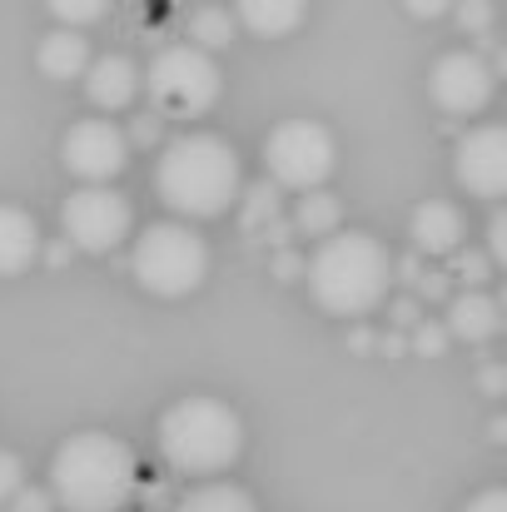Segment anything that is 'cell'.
Segmentation results:
<instances>
[{
    "label": "cell",
    "mask_w": 507,
    "mask_h": 512,
    "mask_svg": "<svg viewBox=\"0 0 507 512\" xmlns=\"http://www.w3.org/2000/svg\"><path fill=\"white\" fill-rule=\"evenodd\" d=\"M304 279H309V299L324 314H334V319H363L393 289V254L368 229H348V234L334 229L304 259Z\"/></svg>",
    "instance_id": "cell-1"
},
{
    "label": "cell",
    "mask_w": 507,
    "mask_h": 512,
    "mask_svg": "<svg viewBox=\"0 0 507 512\" xmlns=\"http://www.w3.org/2000/svg\"><path fill=\"white\" fill-rule=\"evenodd\" d=\"M135 488H140L135 453L115 433H100V428L70 433L50 458V488L45 493L65 512H125Z\"/></svg>",
    "instance_id": "cell-2"
},
{
    "label": "cell",
    "mask_w": 507,
    "mask_h": 512,
    "mask_svg": "<svg viewBox=\"0 0 507 512\" xmlns=\"http://www.w3.org/2000/svg\"><path fill=\"white\" fill-rule=\"evenodd\" d=\"M155 194L179 219H219L244 194L239 155L219 135H179L155 160Z\"/></svg>",
    "instance_id": "cell-3"
},
{
    "label": "cell",
    "mask_w": 507,
    "mask_h": 512,
    "mask_svg": "<svg viewBox=\"0 0 507 512\" xmlns=\"http://www.w3.org/2000/svg\"><path fill=\"white\" fill-rule=\"evenodd\" d=\"M155 443H160V458H165L174 473L219 478L244 453V418L224 398L189 393V398H174L165 413H160Z\"/></svg>",
    "instance_id": "cell-4"
},
{
    "label": "cell",
    "mask_w": 507,
    "mask_h": 512,
    "mask_svg": "<svg viewBox=\"0 0 507 512\" xmlns=\"http://www.w3.org/2000/svg\"><path fill=\"white\" fill-rule=\"evenodd\" d=\"M130 274L145 294L155 299H184L209 279V244L189 229V224H150L135 239L130 254Z\"/></svg>",
    "instance_id": "cell-5"
},
{
    "label": "cell",
    "mask_w": 507,
    "mask_h": 512,
    "mask_svg": "<svg viewBox=\"0 0 507 512\" xmlns=\"http://www.w3.org/2000/svg\"><path fill=\"white\" fill-rule=\"evenodd\" d=\"M140 85L150 90V105L160 120H194L209 115L224 95V75L214 65V55L194 50V45H169L150 60V70L140 75Z\"/></svg>",
    "instance_id": "cell-6"
},
{
    "label": "cell",
    "mask_w": 507,
    "mask_h": 512,
    "mask_svg": "<svg viewBox=\"0 0 507 512\" xmlns=\"http://www.w3.org/2000/svg\"><path fill=\"white\" fill-rule=\"evenodd\" d=\"M338 165V145L329 135V125L309 120V115H294V120H279L269 135H264V170L274 189H294V194H309V189H324V179Z\"/></svg>",
    "instance_id": "cell-7"
},
{
    "label": "cell",
    "mask_w": 507,
    "mask_h": 512,
    "mask_svg": "<svg viewBox=\"0 0 507 512\" xmlns=\"http://www.w3.org/2000/svg\"><path fill=\"white\" fill-rule=\"evenodd\" d=\"M60 229L65 244L80 254H110L130 239L135 229V204L110 189V184H80L65 204H60Z\"/></svg>",
    "instance_id": "cell-8"
},
{
    "label": "cell",
    "mask_w": 507,
    "mask_h": 512,
    "mask_svg": "<svg viewBox=\"0 0 507 512\" xmlns=\"http://www.w3.org/2000/svg\"><path fill=\"white\" fill-rule=\"evenodd\" d=\"M60 160L80 184H110L130 170V140L115 120L95 115V120H75L60 140Z\"/></svg>",
    "instance_id": "cell-9"
},
{
    "label": "cell",
    "mask_w": 507,
    "mask_h": 512,
    "mask_svg": "<svg viewBox=\"0 0 507 512\" xmlns=\"http://www.w3.org/2000/svg\"><path fill=\"white\" fill-rule=\"evenodd\" d=\"M493 90H498V75H493V65L478 50H448L428 70V95L448 115H478V110H488Z\"/></svg>",
    "instance_id": "cell-10"
},
{
    "label": "cell",
    "mask_w": 507,
    "mask_h": 512,
    "mask_svg": "<svg viewBox=\"0 0 507 512\" xmlns=\"http://www.w3.org/2000/svg\"><path fill=\"white\" fill-rule=\"evenodd\" d=\"M453 179L473 194L498 204L507 194V130L503 125H478L458 140L453 150Z\"/></svg>",
    "instance_id": "cell-11"
},
{
    "label": "cell",
    "mask_w": 507,
    "mask_h": 512,
    "mask_svg": "<svg viewBox=\"0 0 507 512\" xmlns=\"http://www.w3.org/2000/svg\"><path fill=\"white\" fill-rule=\"evenodd\" d=\"M80 80H85V100L95 110H105V120L115 110H130L135 95H140V65L130 55H95Z\"/></svg>",
    "instance_id": "cell-12"
},
{
    "label": "cell",
    "mask_w": 507,
    "mask_h": 512,
    "mask_svg": "<svg viewBox=\"0 0 507 512\" xmlns=\"http://www.w3.org/2000/svg\"><path fill=\"white\" fill-rule=\"evenodd\" d=\"M408 234H413V249H418V254H428V259H453V254L463 249V239H468V224H463V209H458V204H448V199H423V204L413 209Z\"/></svg>",
    "instance_id": "cell-13"
},
{
    "label": "cell",
    "mask_w": 507,
    "mask_h": 512,
    "mask_svg": "<svg viewBox=\"0 0 507 512\" xmlns=\"http://www.w3.org/2000/svg\"><path fill=\"white\" fill-rule=\"evenodd\" d=\"M443 329H448V339L488 343V339H498V329H503V309H498L493 294H483V289H463V294L448 299V319H443Z\"/></svg>",
    "instance_id": "cell-14"
},
{
    "label": "cell",
    "mask_w": 507,
    "mask_h": 512,
    "mask_svg": "<svg viewBox=\"0 0 507 512\" xmlns=\"http://www.w3.org/2000/svg\"><path fill=\"white\" fill-rule=\"evenodd\" d=\"M40 259V224L20 204H0V279L25 274Z\"/></svg>",
    "instance_id": "cell-15"
},
{
    "label": "cell",
    "mask_w": 507,
    "mask_h": 512,
    "mask_svg": "<svg viewBox=\"0 0 507 512\" xmlns=\"http://www.w3.org/2000/svg\"><path fill=\"white\" fill-rule=\"evenodd\" d=\"M309 0H234V25H244L259 40H284L304 25Z\"/></svg>",
    "instance_id": "cell-16"
},
{
    "label": "cell",
    "mask_w": 507,
    "mask_h": 512,
    "mask_svg": "<svg viewBox=\"0 0 507 512\" xmlns=\"http://www.w3.org/2000/svg\"><path fill=\"white\" fill-rule=\"evenodd\" d=\"M90 40L80 30H50L40 45H35V65L45 80H80L90 70Z\"/></svg>",
    "instance_id": "cell-17"
},
{
    "label": "cell",
    "mask_w": 507,
    "mask_h": 512,
    "mask_svg": "<svg viewBox=\"0 0 507 512\" xmlns=\"http://www.w3.org/2000/svg\"><path fill=\"white\" fill-rule=\"evenodd\" d=\"M169 512H259V503H254L249 488H239V483H229V478H204V483H194Z\"/></svg>",
    "instance_id": "cell-18"
},
{
    "label": "cell",
    "mask_w": 507,
    "mask_h": 512,
    "mask_svg": "<svg viewBox=\"0 0 507 512\" xmlns=\"http://www.w3.org/2000/svg\"><path fill=\"white\" fill-rule=\"evenodd\" d=\"M338 224H343V204H338L329 189L299 194V204H294V214H289V229H299V234H309V239H329Z\"/></svg>",
    "instance_id": "cell-19"
},
{
    "label": "cell",
    "mask_w": 507,
    "mask_h": 512,
    "mask_svg": "<svg viewBox=\"0 0 507 512\" xmlns=\"http://www.w3.org/2000/svg\"><path fill=\"white\" fill-rule=\"evenodd\" d=\"M234 35H239V25H234V10H229V5H204V10H194V20H189V45L204 50V55L224 50Z\"/></svg>",
    "instance_id": "cell-20"
},
{
    "label": "cell",
    "mask_w": 507,
    "mask_h": 512,
    "mask_svg": "<svg viewBox=\"0 0 507 512\" xmlns=\"http://www.w3.org/2000/svg\"><path fill=\"white\" fill-rule=\"evenodd\" d=\"M239 224L249 229V234H264L269 224H279V189L264 179V184H254L249 194H244V214H239Z\"/></svg>",
    "instance_id": "cell-21"
},
{
    "label": "cell",
    "mask_w": 507,
    "mask_h": 512,
    "mask_svg": "<svg viewBox=\"0 0 507 512\" xmlns=\"http://www.w3.org/2000/svg\"><path fill=\"white\" fill-rule=\"evenodd\" d=\"M45 10L60 20V30H85L110 15V0H45Z\"/></svg>",
    "instance_id": "cell-22"
},
{
    "label": "cell",
    "mask_w": 507,
    "mask_h": 512,
    "mask_svg": "<svg viewBox=\"0 0 507 512\" xmlns=\"http://www.w3.org/2000/svg\"><path fill=\"white\" fill-rule=\"evenodd\" d=\"M448 279H453V284H463V289H483V284L493 279V264H488V254H478V249H458V254H453Z\"/></svg>",
    "instance_id": "cell-23"
},
{
    "label": "cell",
    "mask_w": 507,
    "mask_h": 512,
    "mask_svg": "<svg viewBox=\"0 0 507 512\" xmlns=\"http://www.w3.org/2000/svg\"><path fill=\"white\" fill-rule=\"evenodd\" d=\"M453 15H458V25L468 35H488L493 20H498V5L493 0H453Z\"/></svg>",
    "instance_id": "cell-24"
},
{
    "label": "cell",
    "mask_w": 507,
    "mask_h": 512,
    "mask_svg": "<svg viewBox=\"0 0 507 512\" xmlns=\"http://www.w3.org/2000/svg\"><path fill=\"white\" fill-rule=\"evenodd\" d=\"M448 329L438 324V319H418L413 324V353H423V358H438L443 348H448Z\"/></svg>",
    "instance_id": "cell-25"
},
{
    "label": "cell",
    "mask_w": 507,
    "mask_h": 512,
    "mask_svg": "<svg viewBox=\"0 0 507 512\" xmlns=\"http://www.w3.org/2000/svg\"><path fill=\"white\" fill-rule=\"evenodd\" d=\"M20 488H25V463L10 448H0V503H10Z\"/></svg>",
    "instance_id": "cell-26"
},
{
    "label": "cell",
    "mask_w": 507,
    "mask_h": 512,
    "mask_svg": "<svg viewBox=\"0 0 507 512\" xmlns=\"http://www.w3.org/2000/svg\"><path fill=\"white\" fill-rule=\"evenodd\" d=\"M488 264L493 269L507 264V214L503 209H493V219H488Z\"/></svg>",
    "instance_id": "cell-27"
},
{
    "label": "cell",
    "mask_w": 507,
    "mask_h": 512,
    "mask_svg": "<svg viewBox=\"0 0 507 512\" xmlns=\"http://www.w3.org/2000/svg\"><path fill=\"white\" fill-rule=\"evenodd\" d=\"M423 299H428V304H448V299H453V279L438 274V269L423 274V279H418V304H423Z\"/></svg>",
    "instance_id": "cell-28"
},
{
    "label": "cell",
    "mask_w": 507,
    "mask_h": 512,
    "mask_svg": "<svg viewBox=\"0 0 507 512\" xmlns=\"http://www.w3.org/2000/svg\"><path fill=\"white\" fill-rule=\"evenodd\" d=\"M10 512H55V498H50L45 488H20V493L10 498Z\"/></svg>",
    "instance_id": "cell-29"
},
{
    "label": "cell",
    "mask_w": 507,
    "mask_h": 512,
    "mask_svg": "<svg viewBox=\"0 0 507 512\" xmlns=\"http://www.w3.org/2000/svg\"><path fill=\"white\" fill-rule=\"evenodd\" d=\"M160 125H165V120H160L155 110H150V115H135V130H130L125 140H130V145H160Z\"/></svg>",
    "instance_id": "cell-30"
},
{
    "label": "cell",
    "mask_w": 507,
    "mask_h": 512,
    "mask_svg": "<svg viewBox=\"0 0 507 512\" xmlns=\"http://www.w3.org/2000/svg\"><path fill=\"white\" fill-rule=\"evenodd\" d=\"M388 319H393L398 329H413V324L423 319V304H418L413 294H403V299H393V309H388Z\"/></svg>",
    "instance_id": "cell-31"
},
{
    "label": "cell",
    "mask_w": 507,
    "mask_h": 512,
    "mask_svg": "<svg viewBox=\"0 0 507 512\" xmlns=\"http://www.w3.org/2000/svg\"><path fill=\"white\" fill-rule=\"evenodd\" d=\"M478 383H483V393H488V398H503V393H507V368H503V363H483Z\"/></svg>",
    "instance_id": "cell-32"
},
{
    "label": "cell",
    "mask_w": 507,
    "mask_h": 512,
    "mask_svg": "<svg viewBox=\"0 0 507 512\" xmlns=\"http://www.w3.org/2000/svg\"><path fill=\"white\" fill-rule=\"evenodd\" d=\"M274 274H279L284 284H294V279H304V254H294V249H284V254L274 259Z\"/></svg>",
    "instance_id": "cell-33"
},
{
    "label": "cell",
    "mask_w": 507,
    "mask_h": 512,
    "mask_svg": "<svg viewBox=\"0 0 507 512\" xmlns=\"http://www.w3.org/2000/svg\"><path fill=\"white\" fill-rule=\"evenodd\" d=\"M403 5H408V15H418V20H438V15L453 10V0H403Z\"/></svg>",
    "instance_id": "cell-34"
},
{
    "label": "cell",
    "mask_w": 507,
    "mask_h": 512,
    "mask_svg": "<svg viewBox=\"0 0 507 512\" xmlns=\"http://www.w3.org/2000/svg\"><path fill=\"white\" fill-rule=\"evenodd\" d=\"M463 512H507V493L503 488H488V493H478Z\"/></svg>",
    "instance_id": "cell-35"
},
{
    "label": "cell",
    "mask_w": 507,
    "mask_h": 512,
    "mask_svg": "<svg viewBox=\"0 0 507 512\" xmlns=\"http://www.w3.org/2000/svg\"><path fill=\"white\" fill-rule=\"evenodd\" d=\"M393 279H403V284H418V279H423V264H418V259H403V264H393Z\"/></svg>",
    "instance_id": "cell-36"
},
{
    "label": "cell",
    "mask_w": 507,
    "mask_h": 512,
    "mask_svg": "<svg viewBox=\"0 0 507 512\" xmlns=\"http://www.w3.org/2000/svg\"><path fill=\"white\" fill-rule=\"evenodd\" d=\"M348 343H353L358 353H368V348H373V334H368V329H348Z\"/></svg>",
    "instance_id": "cell-37"
},
{
    "label": "cell",
    "mask_w": 507,
    "mask_h": 512,
    "mask_svg": "<svg viewBox=\"0 0 507 512\" xmlns=\"http://www.w3.org/2000/svg\"><path fill=\"white\" fill-rule=\"evenodd\" d=\"M70 259V244H55V249H45V264H65Z\"/></svg>",
    "instance_id": "cell-38"
},
{
    "label": "cell",
    "mask_w": 507,
    "mask_h": 512,
    "mask_svg": "<svg viewBox=\"0 0 507 512\" xmlns=\"http://www.w3.org/2000/svg\"><path fill=\"white\" fill-rule=\"evenodd\" d=\"M373 343H378L383 353H398V348H403V339H398V334H383V339H373Z\"/></svg>",
    "instance_id": "cell-39"
}]
</instances>
